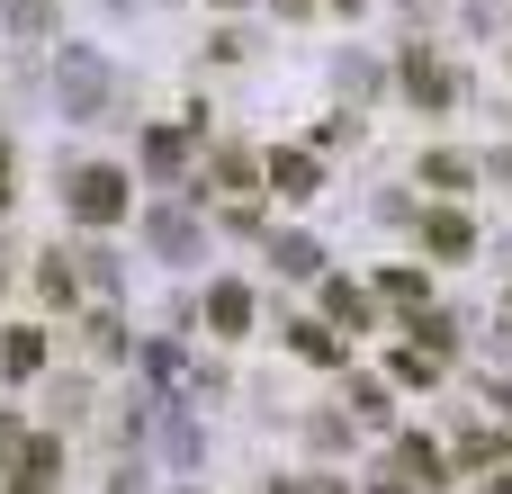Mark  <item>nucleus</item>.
Segmentation results:
<instances>
[{"mask_svg": "<svg viewBox=\"0 0 512 494\" xmlns=\"http://www.w3.org/2000/svg\"><path fill=\"white\" fill-rule=\"evenodd\" d=\"M324 315H333V324H369V297H360V288H342V279H333V288H324Z\"/></svg>", "mask_w": 512, "mask_h": 494, "instance_id": "14", "label": "nucleus"}, {"mask_svg": "<svg viewBox=\"0 0 512 494\" xmlns=\"http://www.w3.org/2000/svg\"><path fill=\"white\" fill-rule=\"evenodd\" d=\"M396 468H414V477H441V459H432V441H405V450H396Z\"/></svg>", "mask_w": 512, "mask_h": 494, "instance_id": "19", "label": "nucleus"}, {"mask_svg": "<svg viewBox=\"0 0 512 494\" xmlns=\"http://www.w3.org/2000/svg\"><path fill=\"white\" fill-rule=\"evenodd\" d=\"M396 378H414V387H432V378H441V351H423V342H414V351H396Z\"/></svg>", "mask_w": 512, "mask_h": 494, "instance_id": "17", "label": "nucleus"}, {"mask_svg": "<svg viewBox=\"0 0 512 494\" xmlns=\"http://www.w3.org/2000/svg\"><path fill=\"white\" fill-rule=\"evenodd\" d=\"M189 153H198V117H189V126H153V135H144V171H153V180H180V171H189Z\"/></svg>", "mask_w": 512, "mask_h": 494, "instance_id": "2", "label": "nucleus"}, {"mask_svg": "<svg viewBox=\"0 0 512 494\" xmlns=\"http://www.w3.org/2000/svg\"><path fill=\"white\" fill-rule=\"evenodd\" d=\"M153 243H162V252H198V225H189L180 207H162V216H153Z\"/></svg>", "mask_w": 512, "mask_h": 494, "instance_id": "13", "label": "nucleus"}, {"mask_svg": "<svg viewBox=\"0 0 512 494\" xmlns=\"http://www.w3.org/2000/svg\"><path fill=\"white\" fill-rule=\"evenodd\" d=\"M297 351L324 360V369H342V333H324V324H297Z\"/></svg>", "mask_w": 512, "mask_h": 494, "instance_id": "15", "label": "nucleus"}, {"mask_svg": "<svg viewBox=\"0 0 512 494\" xmlns=\"http://www.w3.org/2000/svg\"><path fill=\"white\" fill-rule=\"evenodd\" d=\"M36 288H45V306H72V297H81V279L63 270V252H45V261H36Z\"/></svg>", "mask_w": 512, "mask_h": 494, "instance_id": "12", "label": "nucleus"}, {"mask_svg": "<svg viewBox=\"0 0 512 494\" xmlns=\"http://www.w3.org/2000/svg\"><path fill=\"white\" fill-rule=\"evenodd\" d=\"M279 494H306V486H279Z\"/></svg>", "mask_w": 512, "mask_h": 494, "instance_id": "25", "label": "nucleus"}, {"mask_svg": "<svg viewBox=\"0 0 512 494\" xmlns=\"http://www.w3.org/2000/svg\"><path fill=\"white\" fill-rule=\"evenodd\" d=\"M396 81H405V90H414L423 108H450V99H459V81H450V72H441L432 54H405V63H396Z\"/></svg>", "mask_w": 512, "mask_h": 494, "instance_id": "4", "label": "nucleus"}, {"mask_svg": "<svg viewBox=\"0 0 512 494\" xmlns=\"http://www.w3.org/2000/svg\"><path fill=\"white\" fill-rule=\"evenodd\" d=\"M270 261H279L288 279H315V270H324V252H315L306 234H270Z\"/></svg>", "mask_w": 512, "mask_h": 494, "instance_id": "9", "label": "nucleus"}, {"mask_svg": "<svg viewBox=\"0 0 512 494\" xmlns=\"http://www.w3.org/2000/svg\"><path fill=\"white\" fill-rule=\"evenodd\" d=\"M63 207H72L81 225H117V216H126V171H117V162H81V171L63 180Z\"/></svg>", "mask_w": 512, "mask_h": 494, "instance_id": "1", "label": "nucleus"}, {"mask_svg": "<svg viewBox=\"0 0 512 494\" xmlns=\"http://www.w3.org/2000/svg\"><path fill=\"white\" fill-rule=\"evenodd\" d=\"M378 494H396V486H378Z\"/></svg>", "mask_w": 512, "mask_h": 494, "instance_id": "26", "label": "nucleus"}, {"mask_svg": "<svg viewBox=\"0 0 512 494\" xmlns=\"http://www.w3.org/2000/svg\"><path fill=\"white\" fill-rule=\"evenodd\" d=\"M324 9H342V18H351V9H360V0H324Z\"/></svg>", "mask_w": 512, "mask_h": 494, "instance_id": "23", "label": "nucleus"}, {"mask_svg": "<svg viewBox=\"0 0 512 494\" xmlns=\"http://www.w3.org/2000/svg\"><path fill=\"white\" fill-rule=\"evenodd\" d=\"M207 324H216L225 342H243V333H252V288H243V279H216V288H207Z\"/></svg>", "mask_w": 512, "mask_h": 494, "instance_id": "3", "label": "nucleus"}, {"mask_svg": "<svg viewBox=\"0 0 512 494\" xmlns=\"http://www.w3.org/2000/svg\"><path fill=\"white\" fill-rule=\"evenodd\" d=\"M27 450V432H18V414H0V459H18Z\"/></svg>", "mask_w": 512, "mask_h": 494, "instance_id": "20", "label": "nucleus"}, {"mask_svg": "<svg viewBox=\"0 0 512 494\" xmlns=\"http://www.w3.org/2000/svg\"><path fill=\"white\" fill-rule=\"evenodd\" d=\"M423 180H432V189H468L477 162H468V153H423Z\"/></svg>", "mask_w": 512, "mask_h": 494, "instance_id": "11", "label": "nucleus"}, {"mask_svg": "<svg viewBox=\"0 0 512 494\" xmlns=\"http://www.w3.org/2000/svg\"><path fill=\"white\" fill-rule=\"evenodd\" d=\"M459 459H468V468H486V459H504V441H495V432H468V441H459Z\"/></svg>", "mask_w": 512, "mask_h": 494, "instance_id": "18", "label": "nucleus"}, {"mask_svg": "<svg viewBox=\"0 0 512 494\" xmlns=\"http://www.w3.org/2000/svg\"><path fill=\"white\" fill-rule=\"evenodd\" d=\"M252 180H270V162H261L252 144H225V153H216V189H252Z\"/></svg>", "mask_w": 512, "mask_h": 494, "instance_id": "8", "label": "nucleus"}, {"mask_svg": "<svg viewBox=\"0 0 512 494\" xmlns=\"http://www.w3.org/2000/svg\"><path fill=\"white\" fill-rule=\"evenodd\" d=\"M270 189H279V198H315V189H324L315 153H270Z\"/></svg>", "mask_w": 512, "mask_h": 494, "instance_id": "6", "label": "nucleus"}, {"mask_svg": "<svg viewBox=\"0 0 512 494\" xmlns=\"http://www.w3.org/2000/svg\"><path fill=\"white\" fill-rule=\"evenodd\" d=\"M486 494H512V468H504V477H495V486H486Z\"/></svg>", "mask_w": 512, "mask_h": 494, "instance_id": "22", "label": "nucleus"}, {"mask_svg": "<svg viewBox=\"0 0 512 494\" xmlns=\"http://www.w3.org/2000/svg\"><path fill=\"white\" fill-rule=\"evenodd\" d=\"M54 468H63V450H54V441H27V450L9 459V486H18V494H45V486H54Z\"/></svg>", "mask_w": 512, "mask_h": 494, "instance_id": "5", "label": "nucleus"}, {"mask_svg": "<svg viewBox=\"0 0 512 494\" xmlns=\"http://www.w3.org/2000/svg\"><path fill=\"white\" fill-rule=\"evenodd\" d=\"M0 216H9V144H0Z\"/></svg>", "mask_w": 512, "mask_h": 494, "instance_id": "21", "label": "nucleus"}, {"mask_svg": "<svg viewBox=\"0 0 512 494\" xmlns=\"http://www.w3.org/2000/svg\"><path fill=\"white\" fill-rule=\"evenodd\" d=\"M216 9H243V0H216Z\"/></svg>", "mask_w": 512, "mask_h": 494, "instance_id": "24", "label": "nucleus"}, {"mask_svg": "<svg viewBox=\"0 0 512 494\" xmlns=\"http://www.w3.org/2000/svg\"><path fill=\"white\" fill-rule=\"evenodd\" d=\"M378 297H387V306H423V270H387Z\"/></svg>", "mask_w": 512, "mask_h": 494, "instance_id": "16", "label": "nucleus"}, {"mask_svg": "<svg viewBox=\"0 0 512 494\" xmlns=\"http://www.w3.org/2000/svg\"><path fill=\"white\" fill-rule=\"evenodd\" d=\"M423 252H441V261H459V252H477V225L441 207V216H423Z\"/></svg>", "mask_w": 512, "mask_h": 494, "instance_id": "7", "label": "nucleus"}, {"mask_svg": "<svg viewBox=\"0 0 512 494\" xmlns=\"http://www.w3.org/2000/svg\"><path fill=\"white\" fill-rule=\"evenodd\" d=\"M0 369H9V378H36V369H45V333H36V324L9 333V342H0Z\"/></svg>", "mask_w": 512, "mask_h": 494, "instance_id": "10", "label": "nucleus"}]
</instances>
